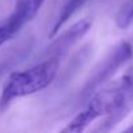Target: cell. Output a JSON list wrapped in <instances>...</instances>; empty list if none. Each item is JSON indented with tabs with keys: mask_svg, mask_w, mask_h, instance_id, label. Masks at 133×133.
<instances>
[{
	"mask_svg": "<svg viewBox=\"0 0 133 133\" xmlns=\"http://www.w3.org/2000/svg\"><path fill=\"white\" fill-rule=\"evenodd\" d=\"M133 108V76L124 75L104 89L95 91L86 102L85 108L66 125L63 132L80 133L94 120L106 116L95 132H108L121 121Z\"/></svg>",
	"mask_w": 133,
	"mask_h": 133,
	"instance_id": "1",
	"label": "cell"
},
{
	"mask_svg": "<svg viewBox=\"0 0 133 133\" xmlns=\"http://www.w3.org/2000/svg\"><path fill=\"white\" fill-rule=\"evenodd\" d=\"M59 60V57H47L29 69L11 73L0 95V111H4L17 98L35 94L50 86L57 76Z\"/></svg>",
	"mask_w": 133,
	"mask_h": 133,
	"instance_id": "2",
	"label": "cell"
},
{
	"mask_svg": "<svg viewBox=\"0 0 133 133\" xmlns=\"http://www.w3.org/2000/svg\"><path fill=\"white\" fill-rule=\"evenodd\" d=\"M133 56V46L129 42H121L115 46L108 55L93 69L91 75L86 80L81 93H80V103H85L99 86H102L110 77L123 66L127 61H129Z\"/></svg>",
	"mask_w": 133,
	"mask_h": 133,
	"instance_id": "3",
	"label": "cell"
},
{
	"mask_svg": "<svg viewBox=\"0 0 133 133\" xmlns=\"http://www.w3.org/2000/svg\"><path fill=\"white\" fill-rule=\"evenodd\" d=\"M44 0H17L13 12L0 22V47L13 37L38 13Z\"/></svg>",
	"mask_w": 133,
	"mask_h": 133,
	"instance_id": "4",
	"label": "cell"
},
{
	"mask_svg": "<svg viewBox=\"0 0 133 133\" xmlns=\"http://www.w3.org/2000/svg\"><path fill=\"white\" fill-rule=\"evenodd\" d=\"M91 22L89 20H81L73 24L66 31L60 34L44 51V56L47 57H61L64 54L68 52L90 29Z\"/></svg>",
	"mask_w": 133,
	"mask_h": 133,
	"instance_id": "5",
	"label": "cell"
},
{
	"mask_svg": "<svg viewBox=\"0 0 133 133\" xmlns=\"http://www.w3.org/2000/svg\"><path fill=\"white\" fill-rule=\"evenodd\" d=\"M89 2H90V0H69V2L64 5V8L61 9V12L59 13V16H57V18H56V21H55V24H54L51 31L48 33V37H50V38H54V37L60 31V29H61L66 22H68V20H69L75 13H77L82 7H85Z\"/></svg>",
	"mask_w": 133,
	"mask_h": 133,
	"instance_id": "6",
	"label": "cell"
},
{
	"mask_svg": "<svg viewBox=\"0 0 133 133\" xmlns=\"http://www.w3.org/2000/svg\"><path fill=\"white\" fill-rule=\"evenodd\" d=\"M132 22H133V0H129L119 11L116 16V25L120 29H127Z\"/></svg>",
	"mask_w": 133,
	"mask_h": 133,
	"instance_id": "7",
	"label": "cell"
},
{
	"mask_svg": "<svg viewBox=\"0 0 133 133\" xmlns=\"http://www.w3.org/2000/svg\"><path fill=\"white\" fill-rule=\"evenodd\" d=\"M127 132H133V125H130V127H128L127 129H125Z\"/></svg>",
	"mask_w": 133,
	"mask_h": 133,
	"instance_id": "8",
	"label": "cell"
}]
</instances>
